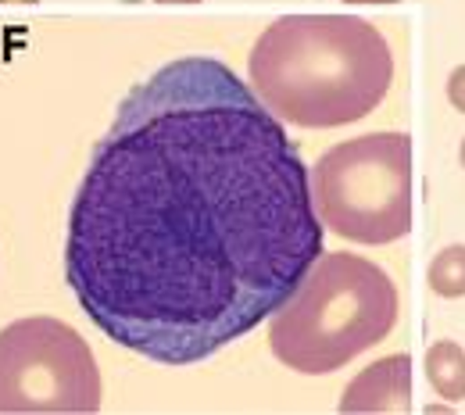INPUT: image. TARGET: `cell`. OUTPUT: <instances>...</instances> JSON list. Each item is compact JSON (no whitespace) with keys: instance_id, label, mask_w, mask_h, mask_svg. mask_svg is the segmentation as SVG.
<instances>
[{"instance_id":"obj_9","label":"cell","mask_w":465,"mask_h":415,"mask_svg":"<svg viewBox=\"0 0 465 415\" xmlns=\"http://www.w3.org/2000/svg\"><path fill=\"white\" fill-rule=\"evenodd\" d=\"M448 101L465 115V64H459V68L448 75Z\"/></svg>"},{"instance_id":"obj_1","label":"cell","mask_w":465,"mask_h":415,"mask_svg":"<svg viewBox=\"0 0 465 415\" xmlns=\"http://www.w3.org/2000/svg\"><path fill=\"white\" fill-rule=\"evenodd\" d=\"M301 151L226 61L136 83L75 190L64 280L90 322L158 365H193L265 322L322 254Z\"/></svg>"},{"instance_id":"obj_11","label":"cell","mask_w":465,"mask_h":415,"mask_svg":"<svg viewBox=\"0 0 465 415\" xmlns=\"http://www.w3.org/2000/svg\"><path fill=\"white\" fill-rule=\"evenodd\" d=\"M158 4H201V0H158Z\"/></svg>"},{"instance_id":"obj_12","label":"cell","mask_w":465,"mask_h":415,"mask_svg":"<svg viewBox=\"0 0 465 415\" xmlns=\"http://www.w3.org/2000/svg\"><path fill=\"white\" fill-rule=\"evenodd\" d=\"M0 4H36V0H0Z\"/></svg>"},{"instance_id":"obj_3","label":"cell","mask_w":465,"mask_h":415,"mask_svg":"<svg viewBox=\"0 0 465 415\" xmlns=\"http://www.w3.org/2000/svg\"><path fill=\"white\" fill-rule=\"evenodd\" d=\"M398 322L391 276L358 254H319L293 294L269 315L272 355L304 376H326L387 341Z\"/></svg>"},{"instance_id":"obj_5","label":"cell","mask_w":465,"mask_h":415,"mask_svg":"<svg viewBox=\"0 0 465 415\" xmlns=\"http://www.w3.org/2000/svg\"><path fill=\"white\" fill-rule=\"evenodd\" d=\"M97 409V358L68 322L36 315L0 330V412L83 415Z\"/></svg>"},{"instance_id":"obj_4","label":"cell","mask_w":465,"mask_h":415,"mask_svg":"<svg viewBox=\"0 0 465 415\" xmlns=\"http://www.w3.org/2000/svg\"><path fill=\"white\" fill-rule=\"evenodd\" d=\"M312 176L319 222L351 243H394L411 230V140L365 133L330 147Z\"/></svg>"},{"instance_id":"obj_6","label":"cell","mask_w":465,"mask_h":415,"mask_svg":"<svg viewBox=\"0 0 465 415\" xmlns=\"http://www.w3.org/2000/svg\"><path fill=\"white\" fill-rule=\"evenodd\" d=\"M344 415H405L411 412V358L408 351L387 355L361 369L337 405Z\"/></svg>"},{"instance_id":"obj_10","label":"cell","mask_w":465,"mask_h":415,"mask_svg":"<svg viewBox=\"0 0 465 415\" xmlns=\"http://www.w3.org/2000/svg\"><path fill=\"white\" fill-rule=\"evenodd\" d=\"M344 4H398V0H344Z\"/></svg>"},{"instance_id":"obj_13","label":"cell","mask_w":465,"mask_h":415,"mask_svg":"<svg viewBox=\"0 0 465 415\" xmlns=\"http://www.w3.org/2000/svg\"><path fill=\"white\" fill-rule=\"evenodd\" d=\"M462 165H465V140H462Z\"/></svg>"},{"instance_id":"obj_7","label":"cell","mask_w":465,"mask_h":415,"mask_svg":"<svg viewBox=\"0 0 465 415\" xmlns=\"http://www.w3.org/2000/svg\"><path fill=\"white\" fill-rule=\"evenodd\" d=\"M426 380L437 398L459 405L465 398V351L455 341H437L426 351Z\"/></svg>"},{"instance_id":"obj_2","label":"cell","mask_w":465,"mask_h":415,"mask_svg":"<svg viewBox=\"0 0 465 415\" xmlns=\"http://www.w3.org/2000/svg\"><path fill=\"white\" fill-rule=\"evenodd\" d=\"M251 90L280 122L337 129L365 119L394 83L383 33L354 15L276 18L247 58Z\"/></svg>"},{"instance_id":"obj_8","label":"cell","mask_w":465,"mask_h":415,"mask_svg":"<svg viewBox=\"0 0 465 415\" xmlns=\"http://www.w3.org/2000/svg\"><path fill=\"white\" fill-rule=\"evenodd\" d=\"M430 291L437 297H465V243L444 247L430 262Z\"/></svg>"}]
</instances>
